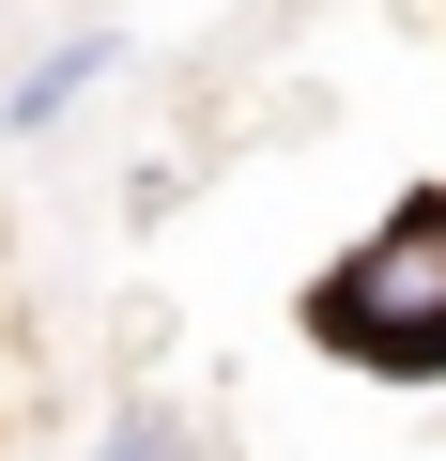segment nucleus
Listing matches in <instances>:
<instances>
[{
  "label": "nucleus",
  "instance_id": "obj_1",
  "mask_svg": "<svg viewBox=\"0 0 446 461\" xmlns=\"http://www.w3.org/2000/svg\"><path fill=\"white\" fill-rule=\"evenodd\" d=\"M308 339L369 384H446V185L400 200L354 262L308 277Z\"/></svg>",
  "mask_w": 446,
  "mask_h": 461
},
{
  "label": "nucleus",
  "instance_id": "obj_2",
  "mask_svg": "<svg viewBox=\"0 0 446 461\" xmlns=\"http://www.w3.org/2000/svg\"><path fill=\"white\" fill-rule=\"evenodd\" d=\"M108 62H123V32H62V47H47V62L16 77V139H47V123H62V108H77V93H93Z\"/></svg>",
  "mask_w": 446,
  "mask_h": 461
}]
</instances>
